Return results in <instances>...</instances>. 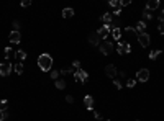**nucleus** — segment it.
Returning <instances> with one entry per match:
<instances>
[{
    "label": "nucleus",
    "instance_id": "9b49d317",
    "mask_svg": "<svg viewBox=\"0 0 164 121\" xmlns=\"http://www.w3.org/2000/svg\"><path fill=\"white\" fill-rule=\"evenodd\" d=\"M105 74H107L110 79H113L115 75H117V67L112 66V64H108V66H105Z\"/></svg>",
    "mask_w": 164,
    "mask_h": 121
},
{
    "label": "nucleus",
    "instance_id": "58836bf2",
    "mask_svg": "<svg viewBox=\"0 0 164 121\" xmlns=\"http://www.w3.org/2000/svg\"><path fill=\"white\" fill-rule=\"evenodd\" d=\"M113 15H115V16H120V15H122V10H120V8H117V10L113 12Z\"/></svg>",
    "mask_w": 164,
    "mask_h": 121
},
{
    "label": "nucleus",
    "instance_id": "a878e982",
    "mask_svg": "<svg viewBox=\"0 0 164 121\" xmlns=\"http://www.w3.org/2000/svg\"><path fill=\"white\" fill-rule=\"evenodd\" d=\"M153 18V16H151V13H149V10H146V8H144V10H143V21L144 20H151Z\"/></svg>",
    "mask_w": 164,
    "mask_h": 121
},
{
    "label": "nucleus",
    "instance_id": "a19ab883",
    "mask_svg": "<svg viewBox=\"0 0 164 121\" xmlns=\"http://www.w3.org/2000/svg\"><path fill=\"white\" fill-rule=\"evenodd\" d=\"M0 121H3V118H2V113H0Z\"/></svg>",
    "mask_w": 164,
    "mask_h": 121
},
{
    "label": "nucleus",
    "instance_id": "6e6552de",
    "mask_svg": "<svg viewBox=\"0 0 164 121\" xmlns=\"http://www.w3.org/2000/svg\"><path fill=\"white\" fill-rule=\"evenodd\" d=\"M74 77H76V80H77V82H82V84H86L87 79H89V74H87L86 71H81V69H79L76 74H74Z\"/></svg>",
    "mask_w": 164,
    "mask_h": 121
},
{
    "label": "nucleus",
    "instance_id": "f03ea898",
    "mask_svg": "<svg viewBox=\"0 0 164 121\" xmlns=\"http://www.w3.org/2000/svg\"><path fill=\"white\" fill-rule=\"evenodd\" d=\"M12 69H13V66H12V64L8 62V60H3V62L0 64V75H3V77L10 75Z\"/></svg>",
    "mask_w": 164,
    "mask_h": 121
},
{
    "label": "nucleus",
    "instance_id": "4be33fe9",
    "mask_svg": "<svg viewBox=\"0 0 164 121\" xmlns=\"http://www.w3.org/2000/svg\"><path fill=\"white\" fill-rule=\"evenodd\" d=\"M72 72H74V67H64V69H61V74H63V75L72 74Z\"/></svg>",
    "mask_w": 164,
    "mask_h": 121
},
{
    "label": "nucleus",
    "instance_id": "423d86ee",
    "mask_svg": "<svg viewBox=\"0 0 164 121\" xmlns=\"http://www.w3.org/2000/svg\"><path fill=\"white\" fill-rule=\"evenodd\" d=\"M138 41L143 47H148L149 43H151V38H149L148 33H141V34H138Z\"/></svg>",
    "mask_w": 164,
    "mask_h": 121
},
{
    "label": "nucleus",
    "instance_id": "4c0bfd02",
    "mask_svg": "<svg viewBox=\"0 0 164 121\" xmlns=\"http://www.w3.org/2000/svg\"><path fill=\"white\" fill-rule=\"evenodd\" d=\"M159 21H161V23H164V10L159 13Z\"/></svg>",
    "mask_w": 164,
    "mask_h": 121
},
{
    "label": "nucleus",
    "instance_id": "f3484780",
    "mask_svg": "<svg viewBox=\"0 0 164 121\" xmlns=\"http://www.w3.org/2000/svg\"><path fill=\"white\" fill-rule=\"evenodd\" d=\"M113 36V40H120L122 38V29L120 28H112V33H110Z\"/></svg>",
    "mask_w": 164,
    "mask_h": 121
},
{
    "label": "nucleus",
    "instance_id": "a211bd4d",
    "mask_svg": "<svg viewBox=\"0 0 164 121\" xmlns=\"http://www.w3.org/2000/svg\"><path fill=\"white\" fill-rule=\"evenodd\" d=\"M102 21H104L105 25H112V21H113L112 13H104V16H102Z\"/></svg>",
    "mask_w": 164,
    "mask_h": 121
},
{
    "label": "nucleus",
    "instance_id": "dca6fc26",
    "mask_svg": "<svg viewBox=\"0 0 164 121\" xmlns=\"http://www.w3.org/2000/svg\"><path fill=\"white\" fill-rule=\"evenodd\" d=\"M125 34H126L128 38H131V40H133V38H135L138 33L135 31V28H133V26H128V28H125Z\"/></svg>",
    "mask_w": 164,
    "mask_h": 121
},
{
    "label": "nucleus",
    "instance_id": "473e14b6",
    "mask_svg": "<svg viewBox=\"0 0 164 121\" xmlns=\"http://www.w3.org/2000/svg\"><path fill=\"white\" fill-rule=\"evenodd\" d=\"M0 113H2V118H3V119H7V118H8V111H7V110L0 111Z\"/></svg>",
    "mask_w": 164,
    "mask_h": 121
},
{
    "label": "nucleus",
    "instance_id": "7c9ffc66",
    "mask_svg": "<svg viewBox=\"0 0 164 121\" xmlns=\"http://www.w3.org/2000/svg\"><path fill=\"white\" fill-rule=\"evenodd\" d=\"M72 67L79 71V67H81V62H79V60H74V62H72Z\"/></svg>",
    "mask_w": 164,
    "mask_h": 121
},
{
    "label": "nucleus",
    "instance_id": "6ab92c4d",
    "mask_svg": "<svg viewBox=\"0 0 164 121\" xmlns=\"http://www.w3.org/2000/svg\"><path fill=\"white\" fill-rule=\"evenodd\" d=\"M13 71H15L18 75H21V74H23V71H25V69H23V64H21V62H16L15 66H13Z\"/></svg>",
    "mask_w": 164,
    "mask_h": 121
},
{
    "label": "nucleus",
    "instance_id": "c756f323",
    "mask_svg": "<svg viewBox=\"0 0 164 121\" xmlns=\"http://www.w3.org/2000/svg\"><path fill=\"white\" fill-rule=\"evenodd\" d=\"M31 5V0H23V2H21V7H30Z\"/></svg>",
    "mask_w": 164,
    "mask_h": 121
},
{
    "label": "nucleus",
    "instance_id": "c85d7f7f",
    "mask_svg": "<svg viewBox=\"0 0 164 121\" xmlns=\"http://www.w3.org/2000/svg\"><path fill=\"white\" fill-rule=\"evenodd\" d=\"M7 108H8V105H7V100H0V110H7Z\"/></svg>",
    "mask_w": 164,
    "mask_h": 121
},
{
    "label": "nucleus",
    "instance_id": "393cba45",
    "mask_svg": "<svg viewBox=\"0 0 164 121\" xmlns=\"http://www.w3.org/2000/svg\"><path fill=\"white\" fill-rule=\"evenodd\" d=\"M159 54H161V51L154 49V51H151V54H149V59H151V60H154V59H156V57H158Z\"/></svg>",
    "mask_w": 164,
    "mask_h": 121
},
{
    "label": "nucleus",
    "instance_id": "ddd939ff",
    "mask_svg": "<svg viewBox=\"0 0 164 121\" xmlns=\"http://www.w3.org/2000/svg\"><path fill=\"white\" fill-rule=\"evenodd\" d=\"M144 29H146V23H144L143 20H140L138 23H136V26H135V31L138 33V34H141V33H146Z\"/></svg>",
    "mask_w": 164,
    "mask_h": 121
},
{
    "label": "nucleus",
    "instance_id": "cd10ccee",
    "mask_svg": "<svg viewBox=\"0 0 164 121\" xmlns=\"http://www.w3.org/2000/svg\"><path fill=\"white\" fill-rule=\"evenodd\" d=\"M135 85H136V80L135 79H130V80L126 82V87H130V88H133Z\"/></svg>",
    "mask_w": 164,
    "mask_h": 121
},
{
    "label": "nucleus",
    "instance_id": "f257e3e1",
    "mask_svg": "<svg viewBox=\"0 0 164 121\" xmlns=\"http://www.w3.org/2000/svg\"><path fill=\"white\" fill-rule=\"evenodd\" d=\"M38 67L41 69L43 72H49L53 67V57L49 54H41L38 57Z\"/></svg>",
    "mask_w": 164,
    "mask_h": 121
},
{
    "label": "nucleus",
    "instance_id": "39448f33",
    "mask_svg": "<svg viewBox=\"0 0 164 121\" xmlns=\"http://www.w3.org/2000/svg\"><path fill=\"white\" fill-rule=\"evenodd\" d=\"M136 79H138L140 82H148V79H149V71H148V69H140V71L136 72Z\"/></svg>",
    "mask_w": 164,
    "mask_h": 121
},
{
    "label": "nucleus",
    "instance_id": "7ed1b4c3",
    "mask_svg": "<svg viewBox=\"0 0 164 121\" xmlns=\"http://www.w3.org/2000/svg\"><path fill=\"white\" fill-rule=\"evenodd\" d=\"M112 49H113V43H110V41H105V43L100 44V53L104 56H108L112 53Z\"/></svg>",
    "mask_w": 164,
    "mask_h": 121
},
{
    "label": "nucleus",
    "instance_id": "ea45409f",
    "mask_svg": "<svg viewBox=\"0 0 164 121\" xmlns=\"http://www.w3.org/2000/svg\"><path fill=\"white\" fill-rule=\"evenodd\" d=\"M94 118H95V119H100L102 116H100V113H97V111H95V113H94Z\"/></svg>",
    "mask_w": 164,
    "mask_h": 121
},
{
    "label": "nucleus",
    "instance_id": "4468645a",
    "mask_svg": "<svg viewBox=\"0 0 164 121\" xmlns=\"http://www.w3.org/2000/svg\"><path fill=\"white\" fill-rule=\"evenodd\" d=\"M13 57H15L16 62H23L25 57H26V53L25 51H15V54H13Z\"/></svg>",
    "mask_w": 164,
    "mask_h": 121
},
{
    "label": "nucleus",
    "instance_id": "2eb2a0df",
    "mask_svg": "<svg viewBox=\"0 0 164 121\" xmlns=\"http://www.w3.org/2000/svg\"><path fill=\"white\" fill-rule=\"evenodd\" d=\"M156 8H159V0H149L148 3H146V10H156Z\"/></svg>",
    "mask_w": 164,
    "mask_h": 121
},
{
    "label": "nucleus",
    "instance_id": "20e7f679",
    "mask_svg": "<svg viewBox=\"0 0 164 121\" xmlns=\"http://www.w3.org/2000/svg\"><path fill=\"white\" fill-rule=\"evenodd\" d=\"M99 36H100V40H107L108 38V34L112 33V26H110V25H104V26H102L99 31Z\"/></svg>",
    "mask_w": 164,
    "mask_h": 121
},
{
    "label": "nucleus",
    "instance_id": "412c9836",
    "mask_svg": "<svg viewBox=\"0 0 164 121\" xmlns=\"http://www.w3.org/2000/svg\"><path fill=\"white\" fill-rule=\"evenodd\" d=\"M66 87V82L63 80V79H57L56 80V88H59V90H63Z\"/></svg>",
    "mask_w": 164,
    "mask_h": 121
},
{
    "label": "nucleus",
    "instance_id": "c9c22d12",
    "mask_svg": "<svg viewBox=\"0 0 164 121\" xmlns=\"http://www.w3.org/2000/svg\"><path fill=\"white\" fill-rule=\"evenodd\" d=\"M120 3H122V7H128L131 2H130V0H123V2H120Z\"/></svg>",
    "mask_w": 164,
    "mask_h": 121
},
{
    "label": "nucleus",
    "instance_id": "f8f14e48",
    "mask_svg": "<svg viewBox=\"0 0 164 121\" xmlns=\"http://www.w3.org/2000/svg\"><path fill=\"white\" fill-rule=\"evenodd\" d=\"M84 105L87 106V110H92V108H94V97H92V95H86V98H84Z\"/></svg>",
    "mask_w": 164,
    "mask_h": 121
},
{
    "label": "nucleus",
    "instance_id": "1a4fd4ad",
    "mask_svg": "<svg viewBox=\"0 0 164 121\" xmlns=\"http://www.w3.org/2000/svg\"><path fill=\"white\" fill-rule=\"evenodd\" d=\"M89 43H90L92 46H100V36H99V33H90L89 34Z\"/></svg>",
    "mask_w": 164,
    "mask_h": 121
},
{
    "label": "nucleus",
    "instance_id": "b1692460",
    "mask_svg": "<svg viewBox=\"0 0 164 121\" xmlns=\"http://www.w3.org/2000/svg\"><path fill=\"white\" fill-rule=\"evenodd\" d=\"M59 74H61L59 71H49V75H51V79H54V82L59 79Z\"/></svg>",
    "mask_w": 164,
    "mask_h": 121
},
{
    "label": "nucleus",
    "instance_id": "f704fd0d",
    "mask_svg": "<svg viewBox=\"0 0 164 121\" xmlns=\"http://www.w3.org/2000/svg\"><path fill=\"white\" fill-rule=\"evenodd\" d=\"M113 84H115V87H117L118 90H120V88H122V84H120V82H118L117 79H115V80H113Z\"/></svg>",
    "mask_w": 164,
    "mask_h": 121
},
{
    "label": "nucleus",
    "instance_id": "aec40b11",
    "mask_svg": "<svg viewBox=\"0 0 164 121\" xmlns=\"http://www.w3.org/2000/svg\"><path fill=\"white\" fill-rule=\"evenodd\" d=\"M63 16H64V18H71V16H74V8H64V10H63Z\"/></svg>",
    "mask_w": 164,
    "mask_h": 121
},
{
    "label": "nucleus",
    "instance_id": "9d476101",
    "mask_svg": "<svg viewBox=\"0 0 164 121\" xmlns=\"http://www.w3.org/2000/svg\"><path fill=\"white\" fill-rule=\"evenodd\" d=\"M8 40H10V43H20L21 41V34H20V31H13L8 34Z\"/></svg>",
    "mask_w": 164,
    "mask_h": 121
},
{
    "label": "nucleus",
    "instance_id": "5701e85b",
    "mask_svg": "<svg viewBox=\"0 0 164 121\" xmlns=\"http://www.w3.org/2000/svg\"><path fill=\"white\" fill-rule=\"evenodd\" d=\"M13 54H15V51H13L12 47H5V57H7V59H10Z\"/></svg>",
    "mask_w": 164,
    "mask_h": 121
},
{
    "label": "nucleus",
    "instance_id": "e433bc0d",
    "mask_svg": "<svg viewBox=\"0 0 164 121\" xmlns=\"http://www.w3.org/2000/svg\"><path fill=\"white\" fill-rule=\"evenodd\" d=\"M66 102H67V103H74V98L71 97V95H67V97H66Z\"/></svg>",
    "mask_w": 164,
    "mask_h": 121
},
{
    "label": "nucleus",
    "instance_id": "0eeeda50",
    "mask_svg": "<svg viewBox=\"0 0 164 121\" xmlns=\"http://www.w3.org/2000/svg\"><path fill=\"white\" fill-rule=\"evenodd\" d=\"M117 51H118V54H128V53H131V46L128 43H118Z\"/></svg>",
    "mask_w": 164,
    "mask_h": 121
},
{
    "label": "nucleus",
    "instance_id": "2f4dec72",
    "mask_svg": "<svg viewBox=\"0 0 164 121\" xmlns=\"http://www.w3.org/2000/svg\"><path fill=\"white\" fill-rule=\"evenodd\" d=\"M158 31L161 33V34H164V23H161V25L158 26Z\"/></svg>",
    "mask_w": 164,
    "mask_h": 121
},
{
    "label": "nucleus",
    "instance_id": "bb28decb",
    "mask_svg": "<svg viewBox=\"0 0 164 121\" xmlns=\"http://www.w3.org/2000/svg\"><path fill=\"white\" fill-rule=\"evenodd\" d=\"M110 5H112L113 8H120V7H122V3L118 2V0H112V2H110Z\"/></svg>",
    "mask_w": 164,
    "mask_h": 121
},
{
    "label": "nucleus",
    "instance_id": "72a5a7b5",
    "mask_svg": "<svg viewBox=\"0 0 164 121\" xmlns=\"http://www.w3.org/2000/svg\"><path fill=\"white\" fill-rule=\"evenodd\" d=\"M13 28H15V31H18V29H20V23H18V21H13Z\"/></svg>",
    "mask_w": 164,
    "mask_h": 121
}]
</instances>
